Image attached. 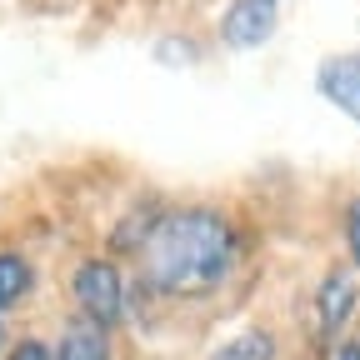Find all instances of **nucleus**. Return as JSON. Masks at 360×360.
<instances>
[{
    "label": "nucleus",
    "mask_w": 360,
    "mask_h": 360,
    "mask_svg": "<svg viewBox=\"0 0 360 360\" xmlns=\"http://www.w3.org/2000/svg\"><path fill=\"white\" fill-rule=\"evenodd\" d=\"M51 360H115V350H110V330L90 326L85 315H80V321H70V326L60 330V345H56Z\"/></svg>",
    "instance_id": "6"
},
{
    "label": "nucleus",
    "mask_w": 360,
    "mask_h": 360,
    "mask_svg": "<svg viewBox=\"0 0 360 360\" xmlns=\"http://www.w3.org/2000/svg\"><path fill=\"white\" fill-rule=\"evenodd\" d=\"M75 300H80V315L90 326H101V330H115L125 321V281H120V270L115 260H80L75 265Z\"/></svg>",
    "instance_id": "2"
},
{
    "label": "nucleus",
    "mask_w": 360,
    "mask_h": 360,
    "mask_svg": "<svg viewBox=\"0 0 360 360\" xmlns=\"http://www.w3.org/2000/svg\"><path fill=\"white\" fill-rule=\"evenodd\" d=\"M345 245H350V260L360 270V200H350V210H345Z\"/></svg>",
    "instance_id": "9"
},
{
    "label": "nucleus",
    "mask_w": 360,
    "mask_h": 360,
    "mask_svg": "<svg viewBox=\"0 0 360 360\" xmlns=\"http://www.w3.org/2000/svg\"><path fill=\"white\" fill-rule=\"evenodd\" d=\"M276 35V0H231L220 15V40L231 51H255Z\"/></svg>",
    "instance_id": "3"
},
{
    "label": "nucleus",
    "mask_w": 360,
    "mask_h": 360,
    "mask_svg": "<svg viewBox=\"0 0 360 360\" xmlns=\"http://www.w3.org/2000/svg\"><path fill=\"white\" fill-rule=\"evenodd\" d=\"M30 285H35L30 260H25V255H15V250H0V310L20 305V300L30 295Z\"/></svg>",
    "instance_id": "7"
},
{
    "label": "nucleus",
    "mask_w": 360,
    "mask_h": 360,
    "mask_svg": "<svg viewBox=\"0 0 360 360\" xmlns=\"http://www.w3.org/2000/svg\"><path fill=\"white\" fill-rule=\"evenodd\" d=\"M335 360H360V340H345V345L335 350Z\"/></svg>",
    "instance_id": "11"
},
{
    "label": "nucleus",
    "mask_w": 360,
    "mask_h": 360,
    "mask_svg": "<svg viewBox=\"0 0 360 360\" xmlns=\"http://www.w3.org/2000/svg\"><path fill=\"white\" fill-rule=\"evenodd\" d=\"M210 360H276V340H270L265 330H240L231 335Z\"/></svg>",
    "instance_id": "8"
},
{
    "label": "nucleus",
    "mask_w": 360,
    "mask_h": 360,
    "mask_svg": "<svg viewBox=\"0 0 360 360\" xmlns=\"http://www.w3.org/2000/svg\"><path fill=\"white\" fill-rule=\"evenodd\" d=\"M240 255L236 225L220 210H175L141 240V276L160 295H210L231 281Z\"/></svg>",
    "instance_id": "1"
},
{
    "label": "nucleus",
    "mask_w": 360,
    "mask_h": 360,
    "mask_svg": "<svg viewBox=\"0 0 360 360\" xmlns=\"http://www.w3.org/2000/svg\"><path fill=\"white\" fill-rule=\"evenodd\" d=\"M11 360H51V350H45L40 340H20V345L11 350Z\"/></svg>",
    "instance_id": "10"
},
{
    "label": "nucleus",
    "mask_w": 360,
    "mask_h": 360,
    "mask_svg": "<svg viewBox=\"0 0 360 360\" xmlns=\"http://www.w3.org/2000/svg\"><path fill=\"white\" fill-rule=\"evenodd\" d=\"M355 305H360V285H355V276H350L345 265L326 270L321 290H315V315H321V330H326V335H340L345 321L355 315Z\"/></svg>",
    "instance_id": "5"
},
{
    "label": "nucleus",
    "mask_w": 360,
    "mask_h": 360,
    "mask_svg": "<svg viewBox=\"0 0 360 360\" xmlns=\"http://www.w3.org/2000/svg\"><path fill=\"white\" fill-rule=\"evenodd\" d=\"M315 90L360 125V56H330L321 60V70H315Z\"/></svg>",
    "instance_id": "4"
}]
</instances>
